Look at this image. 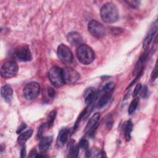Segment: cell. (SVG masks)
Segmentation results:
<instances>
[{"label": "cell", "mask_w": 158, "mask_h": 158, "mask_svg": "<svg viewBox=\"0 0 158 158\" xmlns=\"http://www.w3.org/2000/svg\"><path fill=\"white\" fill-rule=\"evenodd\" d=\"M141 87H142V85L141 84L139 83V84L136 85V86H135V88L134 89L133 93V97L136 98L138 96V94L139 93V92L141 91Z\"/></svg>", "instance_id": "cell-25"}, {"label": "cell", "mask_w": 158, "mask_h": 158, "mask_svg": "<svg viewBox=\"0 0 158 158\" xmlns=\"http://www.w3.org/2000/svg\"><path fill=\"white\" fill-rule=\"evenodd\" d=\"M67 41L73 46H79L82 44L83 38L76 31H72L67 35Z\"/></svg>", "instance_id": "cell-14"}, {"label": "cell", "mask_w": 158, "mask_h": 158, "mask_svg": "<svg viewBox=\"0 0 158 158\" xmlns=\"http://www.w3.org/2000/svg\"><path fill=\"white\" fill-rule=\"evenodd\" d=\"M14 55L15 59L22 62H27L31 59V51L27 45H22L17 47L15 49Z\"/></svg>", "instance_id": "cell-9"}, {"label": "cell", "mask_w": 158, "mask_h": 158, "mask_svg": "<svg viewBox=\"0 0 158 158\" xmlns=\"http://www.w3.org/2000/svg\"><path fill=\"white\" fill-rule=\"evenodd\" d=\"M40 92V86L37 82L28 83L23 89V94L27 100H33L38 97Z\"/></svg>", "instance_id": "cell-6"}, {"label": "cell", "mask_w": 158, "mask_h": 158, "mask_svg": "<svg viewBox=\"0 0 158 158\" xmlns=\"http://www.w3.org/2000/svg\"><path fill=\"white\" fill-rule=\"evenodd\" d=\"M69 136V130L67 128L61 129L57 138V144L59 147H62L67 142Z\"/></svg>", "instance_id": "cell-16"}, {"label": "cell", "mask_w": 158, "mask_h": 158, "mask_svg": "<svg viewBox=\"0 0 158 158\" xmlns=\"http://www.w3.org/2000/svg\"><path fill=\"white\" fill-rule=\"evenodd\" d=\"M88 30L93 36L98 38L103 37L106 34V29L104 27L96 20H91L89 22L88 24Z\"/></svg>", "instance_id": "cell-7"}, {"label": "cell", "mask_w": 158, "mask_h": 158, "mask_svg": "<svg viewBox=\"0 0 158 158\" xmlns=\"http://www.w3.org/2000/svg\"><path fill=\"white\" fill-rule=\"evenodd\" d=\"M37 156H38V152H37L36 150V149H32L30 151L28 157H37Z\"/></svg>", "instance_id": "cell-30"}, {"label": "cell", "mask_w": 158, "mask_h": 158, "mask_svg": "<svg viewBox=\"0 0 158 158\" xmlns=\"http://www.w3.org/2000/svg\"><path fill=\"white\" fill-rule=\"evenodd\" d=\"M138 102H139V98H135L130 103V106L128 107V112L129 114H132L135 112V111L136 110L138 105Z\"/></svg>", "instance_id": "cell-21"}, {"label": "cell", "mask_w": 158, "mask_h": 158, "mask_svg": "<svg viewBox=\"0 0 158 158\" xmlns=\"http://www.w3.org/2000/svg\"><path fill=\"white\" fill-rule=\"evenodd\" d=\"M102 20L108 23L115 22L119 18V12L117 7L112 2L104 4L100 10Z\"/></svg>", "instance_id": "cell-2"}, {"label": "cell", "mask_w": 158, "mask_h": 158, "mask_svg": "<svg viewBox=\"0 0 158 158\" xmlns=\"http://www.w3.org/2000/svg\"><path fill=\"white\" fill-rule=\"evenodd\" d=\"M78 146H79V148L85 150H87L88 148V142L86 139L83 138L80 140L78 144Z\"/></svg>", "instance_id": "cell-23"}, {"label": "cell", "mask_w": 158, "mask_h": 158, "mask_svg": "<svg viewBox=\"0 0 158 158\" xmlns=\"http://www.w3.org/2000/svg\"><path fill=\"white\" fill-rule=\"evenodd\" d=\"M79 146L74 141L70 142L69 148V157H77L79 151Z\"/></svg>", "instance_id": "cell-19"}, {"label": "cell", "mask_w": 158, "mask_h": 158, "mask_svg": "<svg viewBox=\"0 0 158 158\" xmlns=\"http://www.w3.org/2000/svg\"><path fill=\"white\" fill-rule=\"evenodd\" d=\"M25 153H26V150L25 148L23 147L20 151V157H25Z\"/></svg>", "instance_id": "cell-32"}, {"label": "cell", "mask_w": 158, "mask_h": 158, "mask_svg": "<svg viewBox=\"0 0 158 158\" xmlns=\"http://www.w3.org/2000/svg\"><path fill=\"white\" fill-rule=\"evenodd\" d=\"M77 56L78 60L84 65L90 64L94 60L95 55L91 47L85 44H81L77 49Z\"/></svg>", "instance_id": "cell-3"}, {"label": "cell", "mask_w": 158, "mask_h": 158, "mask_svg": "<svg viewBox=\"0 0 158 158\" xmlns=\"http://www.w3.org/2000/svg\"><path fill=\"white\" fill-rule=\"evenodd\" d=\"M157 77V64H156L154 69H153V71L151 74V80H154Z\"/></svg>", "instance_id": "cell-27"}, {"label": "cell", "mask_w": 158, "mask_h": 158, "mask_svg": "<svg viewBox=\"0 0 158 158\" xmlns=\"http://www.w3.org/2000/svg\"><path fill=\"white\" fill-rule=\"evenodd\" d=\"M19 70L17 64L13 60L5 62L1 69V76L4 78H9L14 77Z\"/></svg>", "instance_id": "cell-4"}, {"label": "cell", "mask_w": 158, "mask_h": 158, "mask_svg": "<svg viewBox=\"0 0 158 158\" xmlns=\"http://www.w3.org/2000/svg\"><path fill=\"white\" fill-rule=\"evenodd\" d=\"M49 78L52 84L56 87H60L64 83L62 70L57 66H53L49 70Z\"/></svg>", "instance_id": "cell-5"}, {"label": "cell", "mask_w": 158, "mask_h": 158, "mask_svg": "<svg viewBox=\"0 0 158 158\" xmlns=\"http://www.w3.org/2000/svg\"><path fill=\"white\" fill-rule=\"evenodd\" d=\"M157 21H156L154 25L151 28V29L149 30L148 33L147 34L146 36L145 37L143 42V48L144 50H146L149 48L150 43H151L152 39L154 38V36L157 33Z\"/></svg>", "instance_id": "cell-12"}, {"label": "cell", "mask_w": 158, "mask_h": 158, "mask_svg": "<svg viewBox=\"0 0 158 158\" xmlns=\"http://www.w3.org/2000/svg\"><path fill=\"white\" fill-rule=\"evenodd\" d=\"M62 70L64 83L72 84L79 80L80 74L72 67H65Z\"/></svg>", "instance_id": "cell-10"}, {"label": "cell", "mask_w": 158, "mask_h": 158, "mask_svg": "<svg viewBox=\"0 0 158 158\" xmlns=\"http://www.w3.org/2000/svg\"><path fill=\"white\" fill-rule=\"evenodd\" d=\"M52 141V136H45L41 138V141L39 144V150L41 152L47 151L50 146Z\"/></svg>", "instance_id": "cell-17"}, {"label": "cell", "mask_w": 158, "mask_h": 158, "mask_svg": "<svg viewBox=\"0 0 158 158\" xmlns=\"http://www.w3.org/2000/svg\"><path fill=\"white\" fill-rule=\"evenodd\" d=\"M32 134H33V130L31 129L28 130L22 133L18 138L19 143L20 144H24L25 142L31 136Z\"/></svg>", "instance_id": "cell-20"}, {"label": "cell", "mask_w": 158, "mask_h": 158, "mask_svg": "<svg viewBox=\"0 0 158 158\" xmlns=\"http://www.w3.org/2000/svg\"><path fill=\"white\" fill-rule=\"evenodd\" d=\"M128 4H129L130 6H131L133 8H136L138 6L139 1H126Z\"/></svg>", "instance_id": "cell-26"}, {"label": "cell", "mask_w": 158, "mask_h": 158, "mask_svg": "<svg viewBox=\"0 0 158 158\" xmlns=\"http://www.w3.org/2000/svg\"><path fill=\"white\" fill-rule=\"evenodd\" d=\"M100 114L98 112L95 113L92 115L89 121L88 122L86 127H85V132H88L89 135H93L94 133V128L96 127L97 123L99 119Z\"/></svg>", "instance_id": "cell-13"}, {"label": "cell", "mask_w": 158, "mask_h": 158, "mask_svg": "<svg viewBox=\"0 0 158 158\" xmlns=\"http://www.w3.org/2000/svg\"><path fill=\"white\" fill-rule=\"evenodd\" d=\"M96 98H97V91L93 87L87 88L84 93L85 102L88 106V108L89 109H90L91 111L92 110L93 106L96 103Z\"/></svg>", "instance_id": "cell-11"}, {"label": "cell", "mask_w": 158, "mask_h": 158, "mask_svg": "<svg viewBox=\"0 0 158 158\" xmlns=\"http://www.w3.org/2000/svg\"><path fill=\"white\" fill-rule=\"evenodd\" d=\"M45 125H42L40 128H39V130H38V137L41 139V137H42V135H43V128H44Z\"/></svg>", "instance_id": "cell-29"}, {"label": "cell", "mask_w": 158, "mask_h": 158, "mask_svg": "<svg viewBox=\"0 0 158 158\" xmlns=\"http://www.w3.org/2000/svg\"><path fill=\"white\" fill-rule=\"evenodd\" d=\"M139 93H140V95H141V97H143L144 98H146L148 95V91L147 86H142Z\"/></svg>", "instance_id": "cell-24"}, {"label": "cell", "mask_w": 158, "mask_h": 158, "mask_svg": "<svg viewBox=\"0 0 158 158\" xmlns=\"http://www.w3.org/2000/svg\"><path fill=\"white\" fill-rule=\"evenodd\" d=\"M26 127V125L25 124H22L21 125H20V127L18 128V130H17V132L18 133H20V132H22V130H24V128Z\"/></svg>", "instance_id": "cell-31"}, {"label": "cell", "mask_w": 158, "mask_h": 158, "mask_svg": "<svg viewBox=\"0 0 158 158\" xmlns=\"http://www.w3.org/2000/svg\"><path fill=\"white\" fill-rule=\"evenodd\" d=\"M58 58L64 63L70 64L73 60V54L70 48L65 44H60L57 50Z\"/></svg>", "instance_id": "cell-8"}, {"label": "cell", "mask_w": 158, "mask_h": 158, "mask_svg": "<svg viewBox=\"0 0 158 158\" xmlns=\"http://www.w3.org/2000/svg\"><path fill=\"white\" fill-rule=\"evenodd\" d=\"M56 115V110H52L51 112H50L49 113L48 116V119H47V123H46V125L48 126L49 127L51 125H52V123L54 121Z\"/></svg>", "instance_id": "cell-22"}, {"label": "cell", "mask_w": 158, "mask_h": 158, "mask_svg": "<svg viewBox=\"0 0 158 158\" xmlns=\"http://www.w3.org/2000/svg\"><path fill=\"white\" fill-rule=\"evenodd\" d=\"M133 123L131 120L125 122L123 125V130L124 132L125 138L127 141H129L131 138V132L132 131Z\"/></svg>", "instance_id": "cell-18"}, {"label": "cell", "mask_w": 158, "mask_h": 158, "mask_svg": "<svg viewBox=\"0 0 158 158\" xmlns=\"http://www.w3.org/2000/svg\"><path fill=\"white\" fill-rule=\"evenodd\" d=\"M1 94L4 100L7 102H9L13 97V90L10 85H5L1 87Z\"/></svg>", "instance_id": "cell-15"}, {"label": "cell", "mask_w": 158, "mask_h": 158, "mask_svg": "<svg viewBox=\"0 0 158 158\" xmlns=\"http://www.w3.org/2000/svg\"><path fill=\"white\" fill-rule=\"evenodd\" d=\"M115 88V84L113 82H109L105 84L97 92V98L96 101V107L98 109L104 107L109 101L112 94Z\"/></svg>", "instance_id": "cell-1"}, {"label": "cell", "mask_w": 158, "mask_h": 158, "mask_svg": "<svg viewBox=\"0 0 158 158\" xmlns=\"http://www.w3.org/2000/svg\"><path fill=\"white\" fill-rule=\"evenodd\" d=\"M48 95L49 97L54 98L55 96V94H56V91L52 88H49L48 89Z\"/></svg>", "instance_id": "cell-28"}]
</instances>
